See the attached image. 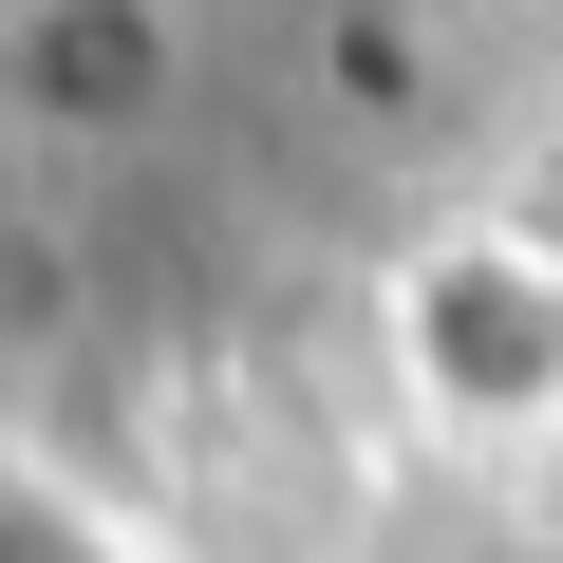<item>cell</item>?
<instances>
[{
  "label": "cell",
  "instance_id": "3",
  "mask_svg": "<svg viewBox=\"0 0 563 563\" xmlns=\"http://www.w3.org/2000/svg\"><path fill=\"white\" fill-rule=\"evenodd\" d=\"M20 207H38V132L0 113V225H20Z\"/></svg>",
  "mask_w": 563,
  "mask_h": 563
},
{
  "label": "cell",
  "instance_id": "1",
  "mask_svg": "<svg viewBox=\"0 0 563 563\" xmlns=\"http://www.w3.org/2000/svg\"><path fill=\"white\" fill-rule=\"evenodd\" d=\"M376 395L432 432V451H563V207H432L376 244Z\"/></svg>",
  "mask_w": 563,
  "mask_h": 563
},
{
  "label": "cell",
  "instance_id": "2",
  "mask_svg": "<svg viewBox=\"0 0 563 563\" xmlns=\"http://www.w3.org/2000/svg\"><path fill=\"white\" fill-rule=\"evenodd\" d=\"M169 0H20L0 20V113H20L38 151H113L169 113Z\"/></svg>",
  "mask_w": 563,
  "mask_h": 563
}]
</instances>
